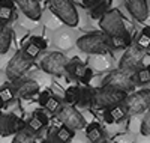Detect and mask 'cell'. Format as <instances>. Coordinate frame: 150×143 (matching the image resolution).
<instances>
[{"mask_svg": "<svg viewBox=\"0 0 150 143\" xmlns=\"http://www.w3.org/2000/svg\"><path fill=\"white\" fill-rule=\"evenodd\" d=\"M99 27H101V32L107 35L111 50H126L132 45V36L128 32L119 9H110L99 20Z\"/></svg>", "mask_w": 150, "mask_h": 143, "instance_id": "1", "label": "cell"}, {"mask_svg": "<svg viewBox=\"0 0 150 143\" xmlns=\"http://www.w3.org/2000/svg\"><path fill=\"white\" fill-rule=\"evenodd\" d=\"M75 45L78 47V50H81L86 54H96V56H102L111 51V45L110 41L104 32H90L86 33L83 36H80Z\"/></svg>", "mask_w": 150, "mask_h": 143, "instance_id": "2", "label": "cell"}, {"mask_svg": "<svg viewBox=\"0 0 150 143\" xmlns=\"http://www.w3.org/2000/svg\"><path fill=\"white\" fill-rule=\"evenodd\" d=\"M48 9L68 27H75L80 23V14L72 0H48Z\"/></svg>", "mask_w": 150, "mask_h": 143, "instance_id": "3", "label": "cell"}, {"mask_svg": "<svg viewBox=\"0 0 150 143\" xmlns=\"http://www.w3.org/2000/svg\"><path fill=\"white\" fill-rule=\"evenodd\" d=\"M101 86L116 89V90H120V92H125V94L134 92L135 87H137L135 86V82H134V74L132 72H128V71H123L120 68L110 71L104 77Z\"/></svg>", "mask_w": 150, "mask_h": 143, "instance_id": "4", "label": "cell"}, {"mask_svg": "<svg viewBox=\"0 0 150 143\" xmlns=\"http://www.w3.org/2000/svg\"><path fill=\"white\" fill-rule=\"evenodd\" d=\"M128 94L120 92V90L99 86L95 87V101H93V109L96 110H107L117 104H123L126 99Z\"/></svg>", "mask_w": 150, "mask_h": 143, "instance_id": "5", "label": "cell"}, {"mask_svg": "<svg viewBox=\"0 0 150 143\" xmlns=\"http://www.w3.org/2000/svg\"><path fill=\"white\" fill-rule=\"evenodd\" d=\"M32 65H33V60L27 59L26 56L23 54V51L18 50L17 53L11 57V60L6 65V69H5L6 79L12 84L23 80V77L26 75V72L32 68Z\"/></svg>", "mask_w": 150, "mask_h": 143, "instance_id": "6", "label": "cell"}, {"mask_svg": "<svg viewBox=\"0 0 150 143\" xmlns=\"http://www.w3.org/2000/svg\"><path fill=\"white\" fill-rule=\"evenodd\" d=\"M66 63L68 59L62 51H51L42 57L39 66L44 72L53 77H63L66 74Z\"/></svg>", "mask_w": 150, "mask_h": 143, "instance_id": "7", "label": "cell"}, {"mask_svg": "<svg viewBox=\"0 0 150 143\" xmlns=\"http://www.w3.org/2000/svg\"><path fill=\"white\" fill-rule=\"evenodd\" d=\"M123 106L126 107L129 114H141L150 109V89H138L128 94Z\"/></svg>", "mask_w": 150, "mask_h": 143, "instance_id": "8", "label": "cell"}, {"mask_svg": "<svg viewBox=\"0 0 150 143\" xmlns=\"http://www.w3.org/2000/svg\"><path fill=\"white\" fill-rule=\"evenodd\" d=\"M57 121L65 125L68 128H71L72 131H77V129H84L87 122L84 119V116L81 114V112L74 107V106H69V104H65L62 106V109L59 110V113L56 114Z\"/></svg>", "mask_w": 150, "mask_h": 143, "instance_id": "9", "label": "cell"}, {"mask_svg": "<svg viewBox=\"0 0 150 143\" xmlns=\"http://www.w3.org/2000/svg\"><path fill=\"white\" fill-rule=\"evenodd\" d=\"M144 53H146L144 50H141L140 47H137L135 44H132L131 47H128L126 50H125V53L122 54L120 62H119V68L134 74L138 68L143 66Z\"/></svg>", "mask_w": 150, "mask_h": 143, "instance_id": "10", "label": "cell"}, {"mask_svg": "<svg viewBox=\"0 0 150 143\" xmlns=\"http://www.w3.org/2000/svg\"><path fill=\"white\" fill-rule=\"evenodd\" d=\"M26 129V121L18 118L14 113H2L0 112V136H15L17 133Z\"/></svg>", "mask_w": 150, "mask_h": 143, "instance_id": "11", "label": "cell"}, {"mask_svg": "<svg viewBox=\"0 0 150 143\" xmlns=\"http://www.w3.org/2000/svg\"><path fill=\"white\" fill-rule=\"evenodd\" d=\"M38 99H39V106H41V109H44L45 112L53 113L54 116L59 113V110L62 109V106H63V99H60L59 97H56L50 89L41 90V92H39V97H38Z\"/></svg>", "mask_w": 150, "mask_h": 143, "instance_id": "12", "label": "cell"}, {"mask_svg": "<svg viewBox=\"0 0 150 143\" xmlns=\"http://www.w3.org/2000/svg\"><path fill=\"white\" fill-rule=\"evenodd\" d=\"M14 87H15L17 95L23 99H33L35 97H39V92H41V87L38 84V82L32 79L20 80L14 83Z\"/></svg>", "mask_w": 150, "mask_h": 143, "instance_id": "13", "label": "cell"}, {"mask_svg": "<svg viewBox=\"0 0 150 143\" xmlns=\"http://www.w3.org/2000/svg\"><path fill=\"white\" fill-rule=\"evenodd\" d=\"M125 6L129 11V14L138 21L144 23L149 18V5L147 0H123Z\"/></svg>", "mask_w": 150, "mask_h": 143, "instance_id": "14", "label": "cell"}, {"mask_svg": "<svg viewBox=\"0 0 150 143\" xmlns=\"http://www.w3.org/2000/svg\"><path fill=\"white\" fill-rule=\"evenodd\" d=\"M15 5L27 18L33 21H39L42 17V6L39 0H14Z\"/></svg>", "mask_w": 150, "mask_h": 143, "instance_id": "15", "label": "cell"}, {"mask_svg": "<svg viewBox=\"0 0 150 143\" xmlns=\"http://www.w3.org/2000/svg\"><path fill=\"white\" fill-rule=\"evenodd\" d=\"M126 116H129V113L123 104H117L104 110V121L107 124H120L126 119Z\"/></svg>", "mask_w": 150, "mask_h": 143, "instance_id": "16", "label": "cell"}, {"mask_svg": "<svg viewBox=\"0 0 150 143\" xmlns=\"http://www.w3.org/2000/svg\"><path fill=\"white\" fill-rule=\"evenodd\" d=\"M74 137H75V131H72L71 128L65 125H60V127L51 128L48 140L51 143H71Z\"/></svg>", "mask_w": 150, "mask_h": 143, "instance_id": "17", "label": "cell"}, {"mask_svg": "<svg viewBox=\"0 0 150 143\" xmlns=\"http://www.w3.org/2000/svg\"><path fill=\"white\" fill-rule=\"evenodd\" d=\"M84 134L90 143H105L107 142V136L102 125L99 122H90L87 124L84 128Z\"/></svg>", "mask_w": 150, "mask_h": 143, "instance_id": "18", "label": "cell"}, {"mask_svg": "<svg viewBox=\"0 0 150 143\" xmlns=\"http://www.w3.org/2000/svg\"><path fill=\"white\" fill-rule=\"evenodd\" d=\"M86 69H87V65H86L83 60H80L78 57H72V59H69L68 63H66V74L71 77L72 80L80 82V80L83 79Z\"/></svg>", "mask_w": 150, "mask_h": 143, "instance_id": "19", "label": "cell"}, {"mask_svg": "<svg viewBox=\"0 0 150 143\" xmlns=\"http://www.w3.org/2000/svg\"><path fill=\"white\" fill-rule=\"evenodd\" d=\"M95 101V87L92 86H80V94L77 101V109H93Z\"/></svg>", "mask_w": 150, "mask_h": 143, "instance_id": "20", "label": "cell"}, {"mask_svg": "<svg viewBox=\"0 0 150 143\" xmlns=\"http://www.w3.org/2000/svg\"><path fill=\"white\" fill-rule=\"evenodd\" d=\"M12 29L8 24H0V54H6L12 44Z\"/></svg>", "mask_w": 150, "mask_h": 143, "instance_id": "21", "label": "cell"}, {"mask_svg": "<svg viewBox=\"0 0 150 143\" xmlns=\"http://www.w3.org/2000/svg\"><path fill=\"white\" fill-rule=\"evenodd\" d=\"M134 82H135V86L150 84V65L141 66L134 72Z\"/></svg>", "mask_w": 150, "mask_h": 143, "instance_id": "22", "label": "cell"}, {"mask_svg": "<svg viewBox=\"0 0 150 143\" xmlns=\"http://www.w3.org/2000/svg\"><path fill=\"white\" fill-rule=\"evenodd\" d=\"M111 8H110V0H101L96 6H93L92 9H90V17L93 18V20H101L107 12L110 11Z\"/></svg>", "mask_w": 150, "mask_h": 143, "instance_id": "23", "label": "cell"}, {"mask_svg": "<svg viewBox=\"0 0 150 143\" xmlns=\"http://www.w3.org/2000/svg\"><path fill=\"white\" fill-rule=\"evenodd\" d=\"M21 51H23V54L26 56L27 59H30V60H33L35 62V59H38L39 57V54L42 53V50L38 47L36 44H33L30 39L23 45V48H21Z\"/></svg>", "mask_w": 150, "mask_h": 143, "instance_id": "24", "label": "cell"}, {"mask_svg": "<svg viewBox=\"0 0 150 143\" xmlns=\"http://www.w3.org/2000/svg\"><path fill=\"white\" fill-rule=\"evenodd\" d=\"M78 94H80V86H69L65 92L63 102L75 107L77 106V101H78Z\"/></svg>", "mask_w": 150, "mask_h": 143, "instance_id": "25", "label": "cell"}, {"mask_svg": "<svg viewBox=\"0 0 150 143\" xmlns=\"http://www.w3.org/2000/svg\"><path fill=\"white\" fill-rule=\"evenodd\" d=\"M26 129L29 133H32V134H35L36 137H39V134L45 129V127L38 121L35 116H30V118L26 121Z\"/></svg>", "mask_w": 150, "mask_h": 143, "instance_id": "26", "label": "cell"}, {"mask_svg": "<svg viewBox=\"0 0 150 143\" xmlns=\"http://www.w3.org/2000/svg\"><path fill=\"white\" fill-rule=\"evenodd\" d=\"M135 45L140 47L144 51L147 48H150V26H146V27L141 30L140 36L137 38V41H135Z\"/></svg>", "mask_w": 150, "mask_h": 143, "instance_id": "27", "label": "cell"}, {"mask_svg": "<svg viewBox=\"0 0 150 143\" xmlns=\"http://www.w3.org/2000/svg\"><path fill=\"white\" fill-rule=\"evenodd\" d=\"M38 142V137L32 133H29L27 129H23V131L17 133L14 137H12V142L11 143H36Z\"/></svg>", "mask_w": 150, "mask_h": 143, "instance_id": "28", "label": "cell"}, {"mask_svg": "<svg viewBox=\"0 0 150 143\" xmlns=\"http://www.w3.org/2000/svg\"><path fill=\"white\" fill-rule=\"evenodd\" d=\"M15 95H17V92H15V87L12 84H5V86L0 87V97H2V99L5 101V104L11 102L15 98Z\"/></svg>", "mask_w": 150, "mask_h": 143, "instance_id": "29", "label": "cell"}, {"mask_svg": "<svg viewBox=\"0 0 150 143\" xmlns=\"http://www.w3.org/2000/svg\"><path fill=\"white\" fill-rule=\"evenodd\" d=\"M32 116H35V118L39 121L45 128L50 125V116H48V113H47L44 109H41V107H39V109H36V110L32 113Z\"/></svg>", "mask_w": 150, "mask_h": 143, "instance_id": "30", "label": "cell"}, {"mask_svg": "<svg viewBox=\"0 0 150 143\" xmlns=\"http://www.w3.org/2000/svg\"><path fill=\"white\" fill-rule=\"evenodd\" d=\"M140 133L146 137H150V109L146 112L144 118L141 121V125H140Z\"/></svg>", "mask_w": 150, "mask_h": 143, "instance_id": "31", "label": "cell"}, {"mask_svg": "<svg viewBox=\"0 0 150 143\" xmlns=\"http://www.w3.org/2000/svg\"><path fill=\"white\" fill-rule=\"evenodd\" d=\"M14 17V9L0 8V24H8Z\"/></svg>", "mask_w": 150, "mask_h": 143, "instance_id": "32", "label": "cell"}, {"mask_svg": "<svg viewBox=\"0 0 150 143\" xmlns=\"http://www.w3.org/2000/svg\"><path fill=\"white\" fill-rule=\"evenodd\" d=\"M57 45H59L60 48L68 50V48L72 45V39H71V36H69V35H66V33H60V35H59V38H57Z\"/></svg>", "mask_w": 150, "mask_h": 143, "instance_id": "33", "label": "cell"}, {"mask_svg": "<svg viewBox=\"0 0 150 143\" xmlns=\"http://www.w3.org/2000/svg\"><path fill=\"white\" fill-rule=\"evenodd\" d=\"M92 79H93V69L87 66V69H86V72H84V75H83V79L80 80L81 86H90Z\"/></svg>", "mask_w": 150, "mask_h": 143, "instance_id": "34", "label": "cell"}, {"mask_svg": "<svg viewBox=\"0 0 150 143\" xmlns=\"http://www.w3.org/2000/svg\"><path fill=\"white\" fill-rule=\"evenodd\" d=\"M30 41L33 42V44H36L38 47H39L42 51L48 47V42H47V39H45V38H42V36H32L30 38Z\"/></svg>", "mask_w": 150, "mask_h": 143, "instance_id": "35", "label": "cell"}, {"mask_svg": "<svg viewBox=\"0 0 150 143\" xmlns=\"http://www.w3.org/2000/svg\"><path fill=\"white\" fill-rule=\"evenodd\" d=\"M0 8L15 9V2H14V0H0Z\"/></svg>", "mask_w": 150, "mask_h": 143, "instance_id": "36", "label": "cell"}, {"mask_svg": "<svg viewBox=\"0 0 150 143\" xmlns=\"http://www.w3.org/2000/svg\"><path fill=\"white\" fill-rule=\"evenodd\" d=\"M81 2H83V6H84V8L92 9L93 6H96L99 2H101V0H81Z\"/></svg>", "mask_w": 150, "mask_h": 143, "instance_id": "37", "label": "cell"}, {"mask_svg": "<svg viewBox=\"0 0 150 143\" xmlns=\"http://www.w3.org/2000/svg\"><path fill=\"white\" fill-rule=\"evenodd\" d=\"M5 106H6V104H5V101L2 99V97H0V110H2V109H3Z\"/></svg>", "mask_w": 150, "mask_h": 143, "instance_id": "38", "label": "cell"}, {"mask_svg": "<svg viewBox=\"0 0 150 143\" xmlns=\"http://www.w3.org/2000/svg\"><path fill=\"white\" fill-rule=\"evenodd\" d=\"M41 143H51V142H50V140H48V139H45V140H42V142H41Z\"/></svg>", "mask_w": 150, "mask_h": 143, "instance_id": "39", "label": "cell"}, {"mask_svg": "<svg viewBox=\"0 0 150 143\" xmlns=\"http://www.w3.org/2000/svg\"><path fill=\"white\" fill-rule=\"evenodd\" d=\"M105 143H117V142H114V140H107Z\"/></svg>", "mask_w": 150, "mask_h": 143, "instance_id": "40", "label": "cell"}, {"mask_svg": "<svg viewBox=\"0 0 150 143\" xmlns=\"http://www.w3.org/2000/svg\"><path fill=\"white\" fill-rule=\"evenodd\" d=\"M39 2H41V0H39Z\"/></svg>", "mask_w": 150, "mask_h": 143, "instance_id": "41", "label": "cell"}]
</instances>
